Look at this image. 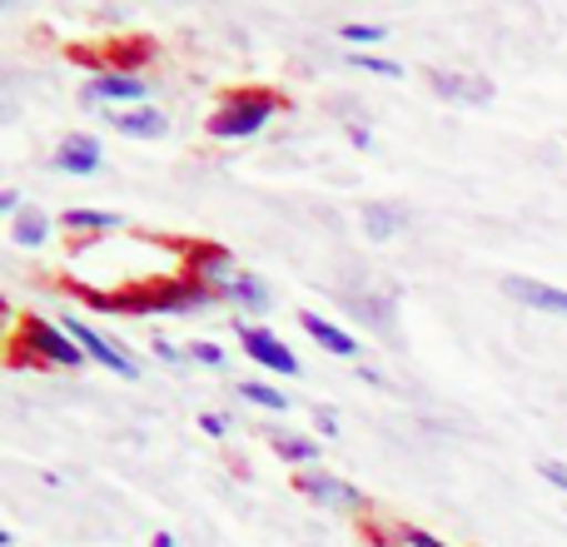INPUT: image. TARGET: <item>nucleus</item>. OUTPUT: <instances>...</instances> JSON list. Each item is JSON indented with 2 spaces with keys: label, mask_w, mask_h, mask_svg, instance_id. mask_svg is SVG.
I'll return each mask as SVG.
<instances>
[{
  "label": "nucleus",
  "mask_w": 567,
  "mask_h": 547,
  "mask_svg": "<svg viewBox=\"0 0 567 547\" xmlns=\"http://www.w3.org/2000/svg\"><path fill=\"white\" fill-rule=\"evenodd\" d=\"M275 110H279L275 95H235L205 120V130L215 140H249V135H259V130L275 120Z\"/></svg>",
  "instance_id": "nucleus-1"
},
{
  "label": "nucleus",
  "mask_w": 567,
  "mask_h": 547,
  "mask_svg": "<svg viewBox=\"0 0 567 547\" xmlns=\"http://www.w3.org/2000/svg\"><path fill=\"white\" fill-rule=\"evenodd\" d=\"M60 329H65L70 339L80 343V353H85V359L105 363V369H110V373H120V379H140V363L130 359V353L120 349V343H110L105 333H95V329H90L85 319H75V313H65V319H60Z\"/></svg>",
  "instance_id": "nucleus-2"
},
{
  "label": "nucleus",
  "mask_w": 567,
  "mask_h": 547,
  "mask_svg": "<svg viewBox=\"0 0 567 547\" xmlns=\"http://www.w3.org/2000/svg\"><path fill=\"white\" fill-rule=\"evenodd\" d=\"M20 333H25V343L40 353V359L60 363V369H80V363H85L80 343L70 339L60 323H50V319H25V323H20Z\"/></svg>",
  "instance_id": "nucleus-3"
},
{
  "label": "nucleus",
  "mask_w": 567,
  "mask_h": 547,
  "mask_svg": "<svg viewBox=\"0 0 567 547\" xmlns=\"http://www.w3.org/2000/svg\"><path fill=\"white\" fill-rule=\"evenodd\" d=\"M299 493L303 498H313L319 508H333V513H363V493L353 488V483L333 478V473H299Z\"/></svg>",
  "instance_id": "nucleus-4"
},
{
  "label": "nucleus",
  "mask_w": 567,
  "mask_h": 547,
  "mask_svg": "<svg viewBox=\"0 0 567 547\" xmlns=\"http://www.w3.org/2000/svg\"><path fill=\"white\" fill-rule=\"evenodd\" d=\"M239 343H245V353L259 363V369L284 373V379H293V373H299V359H293L289 343H279V333H269V329H239Z\"/></svg>",
  "instance_id": "nucleus-5"
},
{
  "label": "nucleus",
  "mask_w": 567,
  "mask_h": 547,
  "mask_svg": "<svg viewBox=\"0 0 567 547\" xmlns=\"http://www.w3.org/2000/svg\"><path fill=\"white\" fill-rule=\"evenodd\" d=\"M503 293H508V299H518V303H528V309L563 313V319H567V289H553V283H543V279L513 274V279H503Z\"/></svg>",
  "instance_id": "nucleus-6"
},
{
  "label": "nucleus",
  "mask_w": 567,
  "mask_h": 547,
  "mask_svg": "<svg viewBox=\"0 0 567 547\" xmlns=\"http://www.w3.org/2000/svg\"><path fill=\"white\" fill-rule=\"evenodd\" d=\"M189 279H199V283H205V289L225 293L229 283L239 279V274H235V259H229L225 249H215V245H199V249H189Z\"/></svg>",
  "instance_id": "nucleus-7"
},
{
  "label": "nucleus",
  "mask_w": 567,
  "mask_h": 547,
  "mask_svg": "<svg viewBox=\"0 0 567 547\" xmlns=\"http://www.w3.org/2000/svg\"><path fill=\"white\" fill-rule=\"evenodd\" d=\"M50 169H60V175H95L100 169V140L95 135L60 140L55 155H50Z\"/></svg>",
  "instance_id": "nucleus-8"
},
{
  "label": "nucleus",
  "mask_w": 567,
  "mask_h": 547,
  "mask_svg": "<svg viewBox=\"0 0 567 547\" xmlns=\"http://www.w3.org/2000/svg\"><path fill=\"white\" fill-rule=\"evenodd\" d=\"M433 95L453 100V105H488V100H493V80H478V75H433Z\"/></svg>",
  "instance_id": "nucleus-9"
},
{
  "label": "nucleus",
  "mask_w": 567,
  "mask_h": 547,
  "mask_svg": "<svg viewBox=\"0 0 567 547\" xmlns=\"http://www.w3.org/2000/svg\"><path fill=\"white\" fill-rule=\"evenodd\" d=\"M110 125H115L120 135H130V140H165L169 135V120L159 115V110H150V105L115 110V120H110Z\"/></svg>",
  "instance_id": "nucleus-10"
},
{
  "label": "nucleus",
  "mask_w": 567,
  "mask_h": 547,
  "mask_svg": "<svg viewBox=\"0 0 567 547\" xmlns=\"http://www.w3.org/2000/svg\"><path fill=\"white\" fill-rule=\"evenodd\" d=\"M299 323H303V333H309V339L319 343V349L339 353V359H353V353H359V339H353V333H343L339 323L319 319V313H299Z\"/></svg>",
  "instance_id": "nucleus-11"
},
{
  "label": "nucleus",
  "mask_w": 567,
  "mask_h": 547,
  "mask_svg": "<svg viewBox=\"0 0 567 547\" xmlns=\"http://www.w3.org/2000/svg\"><path fill=\"white\" fill-rule=\"evenodd\" d=\"M85 100L90 105H100V100H110V105H125V100H145V80L135 75H100L85 85Z\"/></svg>",
  "instance_id": "nucleus-12"
},
{
  "label": "nucleus",
  "mask_w": 567,
  "mask_h": 547,
  "mask_svg": "<svg viewBox=\"0 0 567 547\" xmlns=\"http://www.w3.org/2000/svg\"><path fill=\"white\" fill-rule=\"evenodd\" d=\"M10 239H16V245H25V249L45 245V239H50V219H45V209H35V205L20 209V215L10 219Z\"/></svg>",
  "instance_id": "nucleus-13"
},
{
  "label": "nucleus",
  "mask_w": 567,
  "mask_h": 547,
  "mask_svg": "<svg viewBox=\"0 0 567 547\" xmlns=\"http://www.w3.org/2000/svg\"><path fill=\"white\" fill-rule=\"evenodd\" d=\"M225 299L239 303V309H249V313L269 309V289H265V279H255V274H239V279L225 289Z\"/></svg>",
  "instance_id": "nucleus-14"
},
{
  "label": "nucleus",
  "mask_w": 567,
  "mask_h": 547,
  "mask_svg": "<svg viewBox=\"0 0 567 547\" xmlns=\"http://www.w3.org/2000/svg\"><path fill=\"white\" fill-rule=\"evenodd\" d=\"M363 229H369V239H393L399 235V215H393L389 205H379V199H373V205H363Z\"/></svg>",
  "instance_id": "nucleus-15"
},
{
  "label": "nucleus",
  "mask_w": 567,
  "mask_h": 547,
  "mask_svg": "<svg viewBox=\"0 0 567 547\" xmlns=\"http://www.w3.org/2000/svg\"><path fill=\"white\" fill-rule=\"evenodd\" d=\"M60 225L65 229H100V235H110V229H120V215H105V209H65Z\"/></svg>",
  "instance_id": "nucleus-16"
},
{
  "label": "nucleus",
  "mask_w": 567,
  "mask_h": 547,
  "mask_svg": "<svg viewBox=\"0 0 567 547\" xmlns=\"http://www.w3.org/2000/svg\"><path fill=\"white\" fill-rule=\"evenodd\" d=\"M275 453L289 463H313L319 458V443L313 438H299V433H275Z\"/></svg>",
  "instance_id": "nucleus-17"
},
{
  "label": "nucleus",
  "mask_w": 567,
  "mask_h": 547,
  "mask_svg": "<svg viewBox=\"0 0 567 547\" xmlns=\"http://www.w3.org/2000/svg\"><path fill=\"white\" fill-rule=\"evenodd\" d=\"M239 399L259 403V409H275V413L289 409V393H279L275 383H239Z\"/></svg>",
  "instance_id": "nucleus-18"
},
{
  "label": "nucleus",
  "mask_w": 567,
  "mask_h": 547,
  "mask_svg": "<svg viewBox=\"0 0 567 547\" xmlns=\"http://www.w3.org/2000/svg\"><path fill=\"white\" fill-rule=\"evenodd\" d=\"M349 65L369 70V75H389V80H403V65H399V60H383V55H363V50H353V55H349Z\"/></svg>",
  "instance_id": "nucleus-19"
},
{
  "label": "nucleus",
  "mask_w": 567,
  "mask_h": 547,
  "mask_svg": "<svg viewBox=\"0 0 567 547\" xmlns=\"http://www.w3.org/2000/svg\"><path fill=\"white\" fill-rule=\"evenodd\" d=\"M339 40H349V45L359 50V45H379V40H389V30L383 25H343Z\"/></svg>",
  "instance_id": "nucleus-20"
},
{
  "label": "nucleus",
  "mask_w": 567,
  "mask_h": 547,
  "mask_svg": "<svg viewBox=\"0 0 567 547\" xmlns=\"http://www.w3.org/2000/svg\"><path fill=\"white\" fill-rule=\"evenodd\" d=\"M185 353H189V359H199L205 369H225V363H229L225 353H219V343H189Z\"/></svg>",
  "instance_id": "nucleus-21"
},
{
  "label": "nucleus",
  "mask_w": 567,
  "mask_h": 547,
  "mask_svg": "<svg viewBox=\"0 0 567 547\" xmlns=\"http://www.w3.org/2000/svg\"><path fill=\"white\" fill-rule=\"evenodd\" d=\"M150 349H155V359H165V363H185V359H189V353H179L175 343L159 339V333H155V343H150Z\"/></svg>",
  "instance_id": "nucleus-22"
},
{
  "label": "nucleus",
  "mask_w": 567,
  "mask_h": 547,
  "mask_svg": "<svg viewBox=\"0 0 567 547\" xmlns=\"http://www.w3.org/2000/svg\"><path fill=\"white\" fill-rule=\"evenodd\" d=\"M313 419H319L323 438H339V413H333V409H313Z\"/></svg>",
  "instance_id": "nucleus-23"
},
{
  "label": "nucleus",
  "mask_w": 567,
  "mask_h": 547,
  "mask_svg": "<svg viewBox=\"0 0 567 547\" xmlns=\"http://www.w3.org/2000/svg\"><path fill=\"white\" fill-rule=\"evenodd\" d=\"M538 473L553 483V488H563V493H567V468H563V463H538Z\"/></svg>",
  "instance_id": "nucleus-24"
},
{
  "label": "nucleus",
  "mask_w": 567,
  "mask_h": 547,
  "mask_svg": "<svg viewBox=\"0 0 567 547\" xmlns=\"http://www.w3.org/2000/svg\"><path fill=\"white\" fill-rule=\"evenodd\" d=\"M403 538H409V547H449V543H439L433 533H423V528H403Z\"/></svg>",
  "instance_id": "nucleus-25"
},
{
  "label": "nucleus",
  "mask_w": 567,
  "mask_h": 547,
  "mask_svg": "<svg viewBox=\"0 0 567 547\" xmlns=\"http://www.w3.org/2000/svg\"><path fill=\"white\" fill-rule=\"evenodd\" d=\"M20 209H25V205H20V189H0V215H10V219H16Z\"/></svg>",
  "instance_id": "nucleus-26"
},
{
  "label": "nucleus",
  "mask_w": 567,
  "mask_h": 547,
  "mask_svg": "<svg viewBox=\"0 0 567 547\" xmlns=\"http://www.w3.org/2000/svg\"><path fill=\"white\" fill-rule=\"evenodd\" d=\"M199 429H205L209 438H225V419H219V413H205V419H199Z\"/></svg>",
  "instance_id": "nucleus-27"
},
{
  "label": "nucleus",
  "mask_w": 567,
  "mask_h": 547,
  "mask_svg": "<svg viewBox=\"0 0 567 547\" xmlns=\"http://www.w3.org/2000/svg\"><path fill=\"white\" fill-rule=\"evenodd\" d=\"M349 140H353V145H359V149H369V145H373V135H369V130H363V125H349Z\"/></svg>",
  "instance_id": "nucleus-28"
},
{
  "label": "nucleus",
  "mask_w": 567,
  "mask_h": 547,
  "mask_svg": "<svg viewBox=\"0 0 567 547\" xmlns=\"http://www.w3.org/2000/svg\"><path fill=\"white\" fill-rule=\"evenodd\" d=\"M150 547H175V533H155V538H150Z\"/></svg>",
  "instance_id": "nucleus-29"
}]
</instances>
